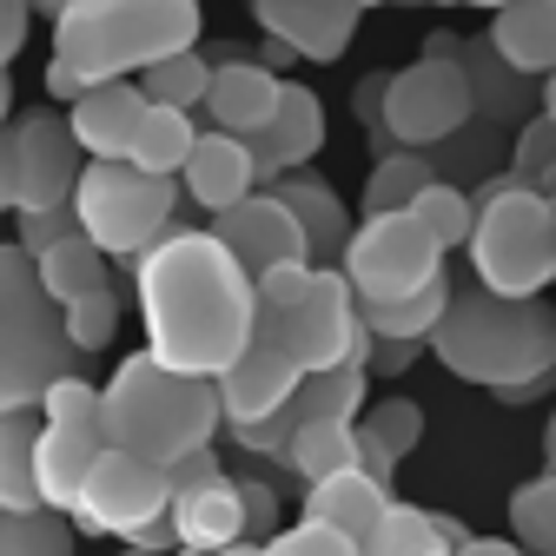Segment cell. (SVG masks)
<instances>
[{
  "label": "cell",
  "mask_w": 556,
  "mask_h": 556,
  "mask_svg": "<svg viewBox=\"0 0 556 556\" xmlns=\"http://www.w3.org/2000/svg\"><path fill=\"white\" fill-rule=\"evenodd\" d=\"M147 352L186 378H226L258 338V286L252 271L213 239V226H173L132 265Z\"/></svg>",
  "instance_id": "cell-1"
},
{
  "label": "cell",
  "mask_w": 556,
  "mask_h": 556,
  "mask_svg": "<svg viewBox=\"0 0 556 556\" xmlns=\"http://www.w3.org/2000/svg\"><path fill=\"white\" fill-rule=\"evenodd\" d=\"M205 14L199 0H74L53 21L47 93L80 100L113 80H139L173 53H199Z\"/></svg>",
  "instance_id": "cell-2"
},
{
  "label": "cell",
  "mask_w": 556,
  "mask_h": 556,
  "mask_svg": "<svg viewBox=\"0 0 556 556\" xmlns=\"http://www.w3.org/2000/svg\"><path fill=\"white\" fill-rule=\"evenodd\" d=\"M431 358L497 404H536L556 384V305L464 286L431 338Z\"/></svg>",
  "instance_id": "cell-3"
},
{
  "label": "cell",
  "mask_w": 556,
  "mask_h": 556,
  "mask_svg": "<svg viewBox=\"0 0 556 556\" xmlns=\"http://www.w3.org/2000/svg\"><path fill=\"white\" fill-rule=\"evenodd\" d=\"M100 425H106L113 451H132V457L173 470L192 451H213V438L226 425V404H219L213 378H186L139 344L100 384Z\"/></svg>",
  "instance_id": "cell-4"
},
{
  "label": "cell",
  "mask_w": 556,
  "mask_h": 556,
  "mask_svg": "<svg viewBox=\"0 0 556 556\" xmlns=\"http://www.w3.org/2000/svg\"><path fill=\"white\" fill-rule=\"evenodd\" d=\"M74 338H66L60 305L47 299L34 258L0 239V417L40 410V397L74 378Z\"/></svg>",
  "instance_id": "cell-5"
},
{
  "label": "cell",
  "mask_w": 556,
  "mask_h": 556,
  "mask_svg": "<svg viewBox=\"0 0 556 556\" xmlns=\"http://www.w3.org/2000/svg\"><path fill=\"white\" fill-rule=\"evenodd\" d=\"M470 271L497 299H543L556 286V199H543L517 173L483 179L477 186Z\"/></svg>",
  "instance_id": "cell-6"
},
{
  "label": "cell",
  "mask_w": 556,
  "mask_h": 556,
  "mask_svg": "<svg viewBox=\"0 0 556 556\" xmlns=\"http://www.w3.org/2000/svg\"><path fill=\"white\" fill-rule=\"evenodd\" d=\"M74 213H80V232L106 252V258H126L139 265L179 219V186L173 179H153L126 160H87L80 173V192H74Z\"/></svg>",
  "instance_id": "cell-7"
},
{
  "label": "cell",
  "mask_w": 556,
  "mask_h": 556,
  "mask_svg": "<svg viewBox=\"0 0 556 556\" xmlns=\"http://www.w3.org/2000/svg\"><path fill=\"white\" fill-rule=\"evenodd\" d=\"M258 338H278L286 352L312 371H344V365H371V325H365V299L352 292V278L338 265H318L299 305L286 312H258Z\"/></svg>",
  "instance_id": "cell-8"
},
{
  "label": "cell",
  "mask_w": 556,
  "mask_h": 556,
  "mask_svg": "<svg viewBox=\"0 0 556 556\" xmlns=\"http://www.w3.org/2000/svg\"><path fill=\"white\" fill-rule=\"evenodd\" d=\"M470 119H477V87H470L464 53H417L410 66L391 74V93H384L391 147H404V153L444 147V139H457Z\"/></svg>",
  "instance_id": "cell-9"
},
{
  "label": "cell",
  "mask_w": 556,
  "mask_h": 556,
  "mask_svg": "<svg viewBox=\"0 0 556 556\" xmlns=\"http://www.w3.org/2000/svg\"><path fill=\"white\" fill-rule=\"evenodd\" d=\"M338 271L352 278V292L365 305H391V299H417L431 292L444 271V245L417 226V213H378V219H358L352 245H344Z\"/></svg>",
  "instance_id": "cell-10"
},
{
  "label": "cell",
  "mask_w": 556,
  "mask_h": 556,
  "mask_svg": "<svg viewBox=\"0 0 556 556\" xmlns=\"http://www.w3.org/2000/svg\"><path fill=\"white\" fill-rule=\"evenodd\" d=\"M173 510V477L166 464H147L132 451H106L80 491V510H74V530L80 536H119L132 543L147 523H160Z\"/></svg>",
  "instance_id": "cell-11"
},
{
  "label": "cell",
  "mask_w": 556,
  "mask_h": 556,
  "mask_svg": "<svg viewBox=\"0 0 556 556\" xmlns=\"http://www.w3.org/2000/svg\"><path fill=\"white\" fill-rule=\"evenodd\" d=\"M8 132H14V173H21L14 213H53V205H74L80 173H87L74 126H66L60 113H47V106H27V113H14Z\"/></svg>",
  "instance_id": "cell-12"
},
{
  "label": "cell",
  "mask_w": 556,
  "mask_h": 556,
  "mask_svg": "<svg viewBox=\"0 0 556 556\" xmlns=\"http://www.w3.org/2000/svg\"><path fill=\"white\" fill-rule=\"evenodd\" d=\"M213 239L252 271V286H258L265 271H278V265H312L305 226L292 219V205L278 199V192H252L245 205L219 213V219H213Z\"/></svg>",
  "instance_id": "cell-13"
},
{
  "label": "cell",
  "mask_w": 556,
  "mask_h": 556,
  "mask_svg": "<svg viewBox=\"0 0 556 556\" xmlns=\"http://www.w3.org/2000/svg\"><path fill=\"white\" fill-rule=\"evenodd\" d=\"M358 0H252V21L265 27V40H286L299 60L312 66H331L344 60L358 34Z\"/></svg>",
  "instance_id": "cell-14"
},
{
  "label": "cell",
  "mask_w": 556,
  "mask_h": 556,
  "mask_svg": "<svg viewBox=\"0 0 556 556\" xmlns=\"http://www.w3.org/2000/svg\"><path fill=\"white\" fill-rule=\"evenodd\" d=\"M305 384V365L286 352L278 338H252V352L219 378V404H226V431L232 425H265L271 410H286Z\"/></svg>",
  "instance_id": "cell-15"
},
{
  "label": "cell",
  "mask_w": 556,
  "mask_h": 556,
  "mask_svg": "<svg viewBox=\"0 0 556 556\" xmlns=\"http://www.w3.org/2000/svg\"><path fill=\"white\" fill-rule=\"evenodd\" d=\"M245 147H252V166H258V186L265 192L286 179V173H305L318 160V147H325V106H318V93L299 87V80H286V100H278L271 126L245 132Z\"/></svg>",
  "instance_id": "cell-16"
},
{
  "label": "cell",
  "mask_w": 556,
  "mask_h": 556,
  "mask_svg": "<svg viewBox=\"0 0 556 556\" xmlns=\"http://www.w3.org/2000/svg\"><path fill=\"white\" fill-rule=\"evenodd\" d=\"M199 126H205V119H199ZM179 186H186L192 205H205L213 219L232 213V205H245L252 192H265V186H258V166H252V147H245L239 132H219V126L199 132V147H192Z\"/></svg>",
  "instance_id": "cell-17"
},
{
  "label": "cell",
  "mask_w": 556,
  "mask_h": 556,
  "mask_svg": "<svg viewBox=\"0 0 556 556\" xmlns=\"http://www.w3.org/2000/svg\"><path fill=\"white\" fill-rule=\"evenodd\" d=\"M278 100H286V80L271 74L265 60H245V53H226L219 66H213V93H205V126H219V132H258V126H271V113H278Z\"/></svg>",
  "instance_id": "cell-18"
},
{
  "label": "cell",
  "mask_w": 556,
  "mask_h": 556,
  "mask_svg": "<svg viewBox=\"0 0 556 556\" xmlns=\"http://www.w3.org/2000/svg\"><path fill=\"white\" fill-rule=\"evenodd\" d=\"M147 113H153V100L139 93V80H113V87L80 93L74 113H66V126H74L87 160H126L139 126H147Z\"/></svg>",
  "instance_id": "cell-19"
},
{
  "label": "cell",
  "mask_w": 556,
  "mask_h": 556,
  "mask_svg": "<svg viewBox=\"0 0 556 556\" xmlns=\"http://www.w3.org/2000/svg\"><path fill=\"white\" fill-rule=\"evenodd\" d=\"M173 530H179V549H205L219 556L232 543H245V497H239V477H213V483H192V491H173Z\"/></svg>",
  "instance_id": "cell-20"
},
{
  "label": "cell",
  "mask_w": 556,
  "mask_h": 556,
  "mask_svg": "<svg viewBox=\"0 0 556 556\" xmlns=\"http://www.w3.org/2000/svg\"><path fill=\"white\" fill-rule=\"evenodd\" d=\"M278 199L292 205V219L305 226V245H312V265H338L344 258V245H352V232H358V219L344 213V199H338V186L331 179H318L312 166L305 173H286L271 186Z\"/></svg>",
  "instance_id": "cell-21"
},
{
  "label": "cell",
  "mask_w": 556,
  "mask_h": 556,
  "mask_svg": "<svg viewBox=\"0 0 556 556\" xmlns=\"http://www.w3.org/2000/svg\"><path fill=\"white\" fill-rule=\"evenodd\" d=\"M491 53L517 80H549L556 74V0H517L491 14Z\"/></svg>",
  "instance_id": "cell-22"
},
{
  "label": "cell",
  "mask_w": 556,
  "mask_h": 556,
  "mask_svg": "<svg viewBox=\"0 0 556 556\" xmlns=\"http://www.w3.org/2000/svg\"><path fill=\"white\" fill-rule=\"evenodd\" d=\"M397 504V491H384V483H371L365 470H344V477H325L305 491V517L312 523H331L344 530L352 543H371V530L384 523V510Z\"/></svg>",
  "instance_id": "cell-23"
},
{
  "label": "cell",
  "mask_w": 556,
  "mask_h": 556,
  "mask_svg": "<svg viewBox=\"0 0 556 556\" xmlns=\"http://www.w3.org/2000/svg\"><path fill=\"white\" fill-rule=\"evenodd\" d=\"M0 510L8 517L47 510L40 504V410L0 417Z\"/></svg>",
  "instance_id": "cell-24"
},
{
  "label": "cell",
  "mask_w": 556,
  "mask_h": 556,
  "mask_svg": "<svg viewBox=\"0 0 556 556\" xmlns=\"http://www.w3.org/2000/svg\"><path fill=\"white\" fill-rule=\"evenodd\" d=\"M371 371L365 365H344V371H312L292 397V417H299V431L305 425H358V417L371 410Z\"/></svg>",
  "instance_id": "cell-25"
},
{
  "label": "cell",
  "mask_w": 556,
  "mask_h": 556,
  "mask_svg": "<svg viewBox=\"0 0 556 556\" xmlns=\"http://www.w3.org/2000/svg\"><path fill=\"white\" fill-rule=\"evenodd\" d=\"M199 113H173V106H153L147 113V126H139V139H132V153H126V166H139V173H153V179H179L186 173V160H192V147H199Z\"/></svg>",
  "instance_id": "cell-26"
},
{
  "label": "cell",
  "mask_w": 556,
  "mask_h": 556,
  "mask_svg": "<svg viewBox=\"0 0 556 556\" xmlns=\"http://www.w3.org/2000/svg\"><path fill=\"white\" fill-rule=\"evenodd\" d=\"M34 271H40V286H47V299H53L60 312L113 286V278H106V252H100L87 232H74L66 245H53L47 258H34Z\"/></svg>",
  "instance_id": "cell-27"
},
{
  "label": "cell",
  "mask_w": 556,
  "mask_h": 556,
  "mask_svg": "<svg viewBox=\"0 0 556 556\" xmlns=\"http://www.w3.org/2000/svg\"><path fill=\"white\" fill-rule=\"evenodd\" d=\"M425 186H438V166L425 160V153H384V160H371V179H365V219H378V213H410L417 199H425Z\"/></svg>",
  "instance_id": "cell-28"
},
{
  "label": "cell",
  "mask_w": 556,
  "mask_h": 556,
  "mask_svg": "<svg viewBox=\"0 0 556 556\" xmlns=\"http://www.w3.org/2000/svg\"><path fill=\"white\" fill-rule=\"evenodd\" d=\"M286 470L305 483H325V477H344V470H358V425H305L286 451Z\"/></svg>",
  "instance_id": "cell-29"
},
{
  "label": "cell",
  "mask_w": 556,
  "mask_h": 556,
  "mask_svg": "<svg viewBox=\"0 0 556 556\" xmlns=\"http://www.w3.org/2000/svg\"><path fill=\"white\" fill-rule=\"evenodd\" d=\"M451 299H457V286H451V278H438V286H431V292H417V299L365 305V325H371V338L431 344V338H438V325H444V312H451Z\"/></svg>",
  "instance_id": "cell-30"
},
{
  "label": "cell",
  "mask_w": 556,
  "mask_h": 556,
  "mask_svg": "<svg viewBox=\"0 0 556 556\" xmlns=\"http://www.w3.org/2000/svg\"><path fill=\"white\" fill-rule=\"evenodd\" d=\"M139 93H147L153 106H173V113H199L205 93H213V60L205 53H173V60H160V66L139 74Z\"/></svg>",
  "instance_id": "cell-31"
},
{
  "label": "cell",
  "mask_w": 556,
  "mask_h": 556,
  "mask_svg": "<svg viewBox=\"0 0 556 556\" xmlns=\"http://www.w3.org/2000/svg\"><path fill=\"white\" fill-rule=\"evenodd\" d=\"M365 556H457L438 530V510H417V504H391L384 523L371 530Z\"/></svg>",
  "instance_id": "cell-32"
},
{
  "label": "cell",
  "mask_w": 556,
  "mask_h": 556,
  "mask_svg": "<svg viewBox=\"0 0 556 556\" xmlns=\"http://www.w3.org/2000/svg\"><path fill=\"white\" fill-rule=\"evenodd\" d=\"M510 543L523 556H556V477H530L510 491Z\"/></svg>",
  "instance_id": "cell-33"
},
{
  "label": "cell",
  "mask_w": 556,
  "mask_h": 556,
  "mask_svg": "<svg viewBox=\"0 0 556 556\" xmlns=\"http://www.w3.org/2000/svg\"><path fill=\"white\" fill-rule=\"evenodd\" d=\"M410 213H417V226H425L444 252H451V245H470V232H477V199H470L464 186H451V179L425 186V199H417Z\"/></svg>",
  "instance_id": "cell-34"
},
{
  "label": "cell",
  "mask_w": 556,
  "mask_h": 556,
  "mask_svg": "<svg viewBox=\"0 0 556 556\" xmlns=\"http://www.w3.org/2000/svg\"><path fill=\"white\" fill-rule=\"evenodd\" d=\"M0 556H74V523L60 510H27L0 523Z\"/></svg>",
  "instance_id": "cell-35"
},
{
  "label": "cell",
  "mask_w": 556,
  "mask_h": 556,
  "mask_svg": "<svg viewBox=\"0 0 556 556\" xmlns=\"http://www.w3.org/2000/svg\"><path fill=\"white\" fill-rule=\"evenodd\" d=\"M358 431H371V438L404 464L417 444H425V404H417V397H378V404L358 417Z\"/></svg>",
  "instance_id": "cell-36"
},
{
  "label": "cell",
  "mask_w": 556,
  "mask_h": 556,
  "mask_svg": "<svg viewBox=\"0 0 556 556\" xmlns=\"http://www.w3.org/2000/svg\"><path fill=\"white\" fill-rule=\"evenodd\" d=\"M510 173H517L523 186H543V179L556 173V119H549V113H530V119L517 126V139H510Z\"/></svg>",
  "instance_id": "cell-37"
},
{
  "label": "cell",
  "mask_w": 556,
  "mask_h": 556,
  "mask_svg": "<svg viewBox=\"0 0 556 556\" xmlns=\"http://www.w3.org/2000/svg\"><path fill=\"white\" fill-rule=\"evenodd\" d=\"M60 318H66V338H74V352H106L113 331H119V292L106 286V292H93V299H80V305H66Z\"/></svg>",
  "instance_id": "cell-38"
},
{
  "label": "cell",
  "mask_w": 556,
  "mask_h": 556,
  "mask_svg": "<svg viewBox=\"0 0 556 556\" xmlns=\"http://www.w3.org/2000/svg\"><path fill=\"white\" fill-rule=\"evenodd\" d=\"M258 556H365V543H352V536L331 530V523L299 517L292 530H278L271 543H258Z\"/></svg>",
  "instance_id": "cell-39"
},
{
  "label": "cell",
  "mask_w": 556,
  "mask_h": 556,
  "mask_svg": "<svg viewBox=\"0 0 556 556\" xmlns=\"http://www.w3.org/2000/svg\"><path fill=\"white\" fill-rule=\"evenodd\" d=\"M80 232V213L74 205H53V213H14V245L27 252V258H47L53 245H66Z\"/></svg>",
  "instance_id": "cell-40"
},
{
  "label": "cell",
  "mask_w": 556,
  "mask_h": 556,
  "mask_svg": "<svg viewBox=\"0 0 556 556\" xmlns=\"http://www.w3.org/2000/svg\"><path fill=\"white\" fill-rule=\"evenodd\" d=\"M239 497H245V543H271L278 530V491L271 483H258V477H239Z\"/></svg>",
  "instance_id": "cell-41"
},
{
  "label": "cell",
  "mask_w": 556,
  "mask_h": 556,
  "mask_svg": "<svg viewBox=\"0 0 556 556\" xmlns=\"http://www.w3.org/2000/svg\"><path fill=\"white\" fill-rule=\"evenodd\" d=\"M27 21H34V8L27 0H0V74L21 60V47H27Z\"/></svg>",
  "instance_id": "cell-42"
},
{
  "label": "cell",
  "mask_w": 556,
  "mask_h": 556,
  "mask_svg": "<svg viewBox=\"0 0 556 556\" xmlns=\"http://www.w3.org/2000/svg\"><path fill=\"white\" fill-rule=\"evenodd\" d=\"M417 352H431V344H404V338H378V344H371V365H365V371H371V378H404V371L417 365Z\"/></svg>",
  "instance_id": "cell-43"
},
{
  "label": "cell",
  "mask_w": 556,
  "mask_h": 556,
  "mask_svg": "<svg viewBox=\"0 0 556 556\" xmlns=\"http://www.w3.org/2000/svg\"><path fill=\"white\" fill-rule=\"evenodd\" d=\"M166 477H173V491H192V483H213V477H226V464H219V451H192V457H179Z\"/></svg>",
  "instance_id": "cell-44"
},
{
  "label": "cell",
  "mask_w": 556,
  "mask_h": 556,
  "mask_svg": "<svg viewBox=\"0 0 556 556\" xmlns=\"http://www.w3.org/2000/svg\"><path fill=\"white\" fill-rule=\"evenodd\" d=\"M358 470H365L371 483H384V491H397V457H391L371 431H358Z\"/></svg>",
  "instance_id": "cell-45"
},
{
  "label": "cell",
  "mask_w": 556,
  "mask_h": 556,
  "mask_svg": "<svg viewBox=\"0 0 556 556\" xmlns=\"http://www.w3.org/2000/svg\"><path fill=\"white\" fill-rule=\"evenodd\" d=\"M14 126V119H8ZM0 126V213H14V199H21V173H14V132Z\"/></svg>",
  "instance_id": "cell-46"
},
{
  "label": "cell",
  "mask_w": 556,
  "mask_h": 556,
  "mask_svg": "<svg viewBox=\"0 0 556 556\" xmlns=\"http://www.w3.org/2000/svg\"><path fill=\"white\" fill-rule=\"evenodd\" d=\"M464 556H523V549H517L510 536H470V549H464Z\"/></svg>",
  "instance_id": "cell-47"
},
{
  "label": "cell",
  "mask_w": 556,
  "mask_h": 556,
  "mask_svg": "<svg viewBox=\"0 0 556 556\" xmlns=\"http://www.w3.org/2000/svg\"><path fill=\"white\" fill-rule=\"evenodd\" d=\"M543 477H556V410H549V425H543Z\"/></svg>",
  "instance_id": "cell-48"
},
{
  "label": "cell",
  "mask_w": 556,
  "mask_h": 556,
  "mask_svg": "<svg viewBox=\"0 0 556 556\" xmlns=\"http://www.w3.org/2000/svg\"><path fill=\"white\" fill-rule=\"evenodd\" d=\"M286 60H299L286 40H265V66H271V74H278V66H286Z\"/></svg>",
  "instance_id": "cell-49"
},
{
  "label": "cell",
  "mask_w": 556,
  "mask_h": 556,
  "mask_svg": "<svg viewBox=\"0 0 556 556\" xmlns=\"http://www.w3.org/2000/svg\"><path fill=\"white\" fill-rule=\"evenodd\" d=\"M27 8H34V14H47V21H60L66 8H74V0H27Z\"/></svg>",
  "instance_id": "cell-50"
},
{
  "label": "cell",
  "mask_w": 556,
  "mask_h": 556,
  "mask_svg": "<svg viewBox=\"0 0 556 556\" xmlns=\"http://www.w3.org/2000/svg\"><path fill=\"white\" fill-rule=\"evenodd\" d=\"M8 119H14V80L0 74V126H8Z\"/></svg>",
  "instance_id": "cell-51"
},
{
  "label": "cell",
  "mask_w": 556,
  "mask_h": 556,
  "mask_svg": "<svg viewBox=\"0 0 556 556\" xmlns=\"http://www.w3.org/2000/svg\"><path fill=\"white\" fill-rule=\"evenodd\" d=\"M543 113H549V119H556V74H549V80H543Z\"/></svg>",
  "instance_id": "cell-52"
},
{
  "label": "cell",
  "mask_w": 556,
  "mask_h": 556,
  "mask_svg": "<svg viewBox=\"0 0 556 556\" xmlns=\"http://www.w3.org/2000/svg\"><path fill=\"white\" fill-rule=\"evenodd\" d=\"M219 556H258V543H232V549H219Z\"/></svg>",
  "instance_id": "cell-53"
},
{
  "label": "cell",
  "mask_w": 556,
  "mask_h": 556,
  "mask_svg": "<svg viewBox=\"0 0 556 556\" xmlns=\"http://www.w3.org/2000/svg\"><path fill=\"white\" fill-rule=\"evenodd\" d=\"M425 8H477V0H425Z\"/></svg>",
  "instance_id": "cell-54"
},
{
  "label": "cell",
  "mask_w": 556,
  "mask_h": 556,
  "mask_svg": "<svg viewBox=\"0 0 556 556\" xmlns=\"http://www.w3.org/2000/svg\"><path fill=\"white\" fill-rule=\"evenodd\" d=\"M173 556H205V549H173Z\"/></svg>",
  "instance_id": "cell-55"
},
{
  "label": "cell",
  "mask_w": 556,
  "mask_h": 556,
  "mask_svg": "<svg viewBox=\"0 0 556 556\" xmlns=\"http://www.w3.org/2000/svg\"><path fill=\"white\" fill-rule=\"evenodd\" d=\"M358 8H384V0H358Z\"/></svg>",
  "instance_id": "cell-56"
},
{
  "label": "cell",
  "mask_w": 556,
  "mask_h": 556,
  "mask_svg": "<svg viewBox=\"0 0 556 556\" xmlns=\"http://www.w3.org/2000/svg\"><path fill=\"white\" fill-rule=\"evenodd\" d=\"M126 556H147V549H126Z\"/></svg>",
  "instance_id": "cell-57"
},
{
  "label": "cell",
  "mask_w": 556,
  "mask_h": 556,
  "mask_svg": "<svg viewBox=\"0 0 556 556\" xmlns=\"http://www.w3.org/2000/svg\"><path fill=\"white\" fill-rule=\"evenodd\" d=\"M0 523H8V510H0Z\"/></svg>",
  "instance_id": "cell-58"
}]
</instances>
